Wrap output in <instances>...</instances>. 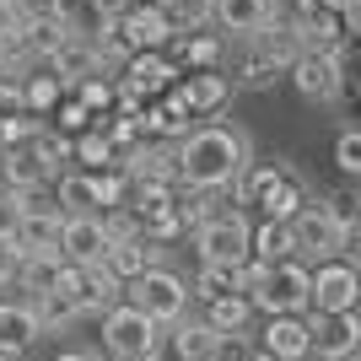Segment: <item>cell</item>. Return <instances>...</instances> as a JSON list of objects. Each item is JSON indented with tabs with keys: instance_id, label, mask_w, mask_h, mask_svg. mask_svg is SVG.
<instances>
[{
	"instance_id": "c3c4849f",
	"label": "cell",
	"mask_w": 361,
	"mask_h": 361,
	"mask_svg": "<svg viewBox=\"0 0 361 361\" xmlns=\"http://www.w3.org/2000/svg\"><path fill=\"white\" fill-rule=\"evenodd\" d=\"M254 361H286V356H270V350H254Z\"/></svg>"
},
{
	"instance_id": "ba28073f",
	"label": "cell",
	"mask_w": 361,
	"mask_h": 361,
	"mask_svg": "<svg viewBox=\"0 0 361 361\" xmlns=\"http://www.w3.org/2000/svg\"><path fill=\"white\" fill-rule=\"evenodd\" d=\"M291 238H297V259L307 264H324V259H345V226L329 216V205L324 200H313V205H302L297 221H291Z\"/></svg>"
},
{
	"instance_id": "74e56055",
	"label": "cell",
	"mask_w": 361,
	"mask_h": 361,
	"mask_svg": "<svg viewBox=\"0 0 361 361\" xmlns=\"http://www.w3.org/2000/svg\"><path fill=\"white\" fill-rule=\"evenodd\" d=\"M334 167H340L345 178H361V124H345V130L334 135Z\"/></svg>"
},
{
	"instance_id": "f5cc1de1",
	"label": "cell",
	"mask_w": 361,
	"mask_h": 361,
	"mask_svg": "<svg viewBox=\"0 0 361 361\" xmlns=\"http://www.w3.org/2000/svg\"><path fill=\"white\" fill-rule=\"evenodd\" d=\"M157 6H162V0H157Z\"/></svg>"
},
{
	"instance_id": "52a82bcc",
	"label": "cell",
	"mask_w": 361,
	"mask_h": 361,
	"mask_svg": "<svg viewBox=\"0 0 361 361\" xmlns=\"http://www.w3.org/2000/svg\"><path fill=\"white\" fill-rule=\"evenodd\" d=\"M291 87H297L302 103H313V108H334V97L345 92V60L340 54H318V49H302L297 60H291Z\"/></svg>"
},
{
	"instance_id": "7bdbcfd3",
	"label": "cell",
	"mask_w": 361,
	"mask_h": 361,
	"mask_svg": "<svg viewBox=\"0 0 361 361\" xmlns=\"http://www.w3.org/2000/svg\"><path fill=\"white\" fill-rule=\"evenodd\" d=\"M16 114H27V92H22V81L0 75V119H16Z\"/></svg>"
},
{
	"instance_id": "f546056e",
	"label": "cell",
	"mask_w": 361,
	"mask_h": 361,
	"mask_svg": "<svg viewBox=\"0 0 361 361\" xmlns=\"http://www.w3.org/2000/svg\"><path fill=\"white\" fill-rule=\"evenodd\" d=\"M281 259H297L291 221H254V264H281Z\"/></svg>"
},
{
	"instance_id": "e0dca14e",
	"label": "cell",
	"mask_w": 361,
	"mask_h": 361,
	"mask_svg": "<svg viewBox=\"0 0 361 361\" xmlns=\"http://www.w3.org/2000/svg\"><path fill=\"white\" fill-rule=\"evenodd\" d=\"M275 16H281V0H216V27L226 38H238V44H248L259 27H270Z\"/></svg>"
},
{
	"instance_id": "b9f144b4",
	"label": "cell",
	"mask_w": 361,
	"mask_h": 361,
	"mask_svg": "<svg viewBox=\"0 0 361 361\" xmlns=\"http://www.w3.org/2000/svg\"><path fill=\"white\" fill-rule=\"evenodd\" d=\"M103 232H108V243H130V238H140L146 226L135 221V211H124V205H119V211L103 216Z\"/></svg>"
},
{
	"instance_id": "3957f363",
	"label": "cell",
	"mask_w": 361,
	"mask_h": 361,
	"mask_svg": "<svg viewBox=\"0 0 361 361\" xmlns=\"http://www.w3.org/2000/svg\"><path fill=\"white\" fill-rule=\"evenodd\" d=\"M248 297L264 318H286V313H313V270L302 259H281V264H254Z\"/></svg>"
},
{
	"instance_id": "9c48e42d",
	"label": "cell",
	"mask_w": 361,
	"mask_h": 361,
	"mask_svg": "<svg viewBox=\"0 0 361 361\" xmlns=\"http://www.w3.org/2000/svg\"><path fill=\"white\" fill-rule=\"evenodd\" d=\"M183 103H189V114H195L200 124H221L226 108L238 103V81H232V71H189L178 81Z\"/></svg>"
},
{
	"instance_id": "5bb4252c",
	"label": "cell",
	"mask_w": 361,
	"mask_h": 361,
	"mask_svg": "<svg viewBox=\"0 0 361 361\" xmlns=\"http://www.w3.org/2000/svg\"><path fill=\"white\" fill-rule=\"evenodd\" d=\"M173 65H178V75L189 71H226V32L221 27H205V32H183V38H173Z\"/></svg>"
},
{
	"instance_id": "ac0fdd59",
	"label": "cell",
	"mask_w": 361,
	"mask_h": 361,
	"mask_svg": "<svg viewBox=\"0 0 361 361\" xmlns=\"http://www.w3.org/2000/svg\"><path fill=\"white\" fill-rule=\"evenodd\" d=\"M259 350L286 356V361H307V356H313V329H307V313L264 318V329H259Z\"/></svg>"
},
{
	"instance_id": "6da1fadb",
	"label": "cell",
	"mask_w": 361,
	"mask_h": 361,
	"mask_svg": "<svg viewBox=\"0 0 361 361\" xmlns=\"http://www.w3.org/2000/svg\"><path fill=\"white\" fill-rule=\"evenodd\" d=\"M254 162V140L238 124H195V135L178 140V183L189 189H232L243 167Z\"/></svg>"
},
{
	"instance_id": "44dd1931",
	"label": "cell",
	"mask_w": 361,
	"mask_h": 361,
	"mask_svg": "<svg viewBox=\"0 0 361 361\" xmlns=\"http://www.w3.org/2000/svg\"><path fill=\"white\" fill-rule=\"evenodd\" d=\"M167 345H173V361H216L221 356V329H211L200 313H189L183 324L167 329Z\"/></svg>"
},
{
	"instance_id": "7c38bea8",
	"label": "cell",
	"mask_w": 361,
	"mask_h": 361,
	"mask_svg": "<svg viewBox=\"0 0 361 361\" xmlns=\"http://www.w3.org/2000/svg\"><path fill=\"white\" fill-rule=\"evenodd\" d=\"M318 361H350L361 356V307L356 313H307Z\"/></svg>"
},
{
	"instance_id": "cb8c5ba5",
	"label": "cell",
	"mask_w": 361,
	"mask_h": 361,
	"mask_svg": "<svg viewBox=\"0 0 361 361\" xmlns=\"http://www.w3.org/2000/svg\"><path fill=\"white\" fill-rule=\"evenodd\" d=\"M54 205H60L65 216H103V200H97V173L71 167L65 178H54Z\"/></svg>"
},
{
	"instance_id": "8d00e7d4",
	"label": "cell",
	"mask_w": 361,
	"mask_h": 361,
	"mask_svg": "<svg viewBox=\"0 0 361 361\" xmlns=\"http://www.w3.org/2000/svg\"><path fill=\"white\" fill-rule=\"evenodd\" d=\"M22 264L27 248L16 243V232H0V291H22Z\"/></svg>"
},
{
	"instance_id": "e575fe53",
	"label": "cell",
	"mask_w": 361,
	"mask_h": 361,
	"mask_svg": "<svg viewBox=\"0 0 361 361\" xmlns=\"http://www.w3.org/2000/svg\"><path fill=\"white\" fill-rule=\"evenodd\" d=\"M75 167L81 173H108V167H124V162H119V151H114V140L103 130H92V135L75 140Z\"/></svg>"
},
{
	"instance_id": "484cf974",
	"label": "cell",
	"mask_w": 361,
	"mask_h": 361,
	"mask_svg": "<svg viewBox=\"0 0 361 361\" xmlns=\"http://www.w3.org/2000/svg\"><path fill=\"white\" fill-rule=\"evenodd\" d=\"M22 302L32 307V318H38L44 334H65V329L81 324V307L71 297H60V291H22Z\"/></svg>"
},
{
	"instance_id": "d4e9b609",
	"label": "cell",
	"mask_w": 361,
	"mask_h": 361,
	"mask_svg": "<svg viewBox=\"0 0 361 361\" xmlns=\"http://www.w3.org/2000/svg\"><path fill=\"white\" fill-rule=\"evenodd\" d=\"M248 49L270 54V60H281V65L291 71V60L302 54V27H297V16H275L270 27H259L254 38H248Z\"/></svg>"
},
{
	"instance_id": "9a60e30c",
	"label": "cell",
	"mask_w": 361,
	"mask_h": 361,
	"mask_svg": "<svg viewBox=\"0 0 361 361\" xmlns=\"http://www.w3.org/2000/svg\"><path fill=\"white\" fill-rule=\"evenodd\" d=\"M38 340H44V329H38L32 307L22 297H6L0 302V361H22Z\"/></svg>"
},
{
	"instance_id": "816d5d0a",
	"label": "cell",
	"mask_w": 361,
	"mask_h": 361,
	"mask_svg": "<svg viewBox=\"0 0 361 361\" xmlns=\"http://www.w3.org/2000/svg\"><path fill=\"white\" fill-rule=\"evenodd\" d=\"M350 361H361V356H350Z\"/></svg>"
},
{
	"instance_id": "60d3db41",
	"label": "cell",
	"mask_w": 361,
	"mask_h": 361,
	"mask_svg": "<svg viewBox=\"0 0 361 361\" xmlns=\"http://www.w3.org/2000/svg\"><path fill=\"white\" fill-rule=\"evenodd\" d=\"M87 6H92V32H97V27H114V22H124V16L135 11L140 0H87Z\"/></svg>"
},
{
	"instance_id": "ffe728a7",
	"label": "cell",
	"mask_w": 361,
	"mask_h": 361,
	"mask_svg": "<svg viewBox=\"0 0 361 361\" xmlns=\"http://www.w3.org/2000/svg\"><path fill=\"white\" fill-rule=\"evenodd\" d=\"M248 281H254V259L248 264H200L195 270V302H221V297H248Z\"/></svg>"
},
{
	"instance_id": "30bf717a",
	"label": "cell",
	"mask_w": 361,
	"mask_h": 361,
	"mask_svg": "<svg viewBox=\"0 0 361 361\" xmlns=\"http://www.w3.org/2000/svg\"><path fill=\"white\" fill-rule=\"evenodd\" d=\"M361 307V270L350 259L313 264V313H356Z\"/></svg>"
},
{
	"instance_id": "603a6c76",
	"label": "cell",
	"mask_w": 361,
	"mask_h": 361,
	"mask_svg": "<svg viewBox=\"0 0 361 361\" xmlns=\"http://www.w3.org/2000/svg\"><path fill=\"white\" fill-rule=\"evenodd\" d=\"M27 157L44 167V178L54 183V178H65V173L75 167V140H71V135H60L54 124H44V130L27 140Z\"/></svg>"
},
{
	"instance_id": "7402d4cb",
	"label": "cell",
	"mask_w": 361,
	"mask_h": 361,
	"mask_svg": "<svg viewBox=\"0 0 361 361\" xmlns=\"http://www.w3.org/2000/svg\"><path fill=\"white\" fill-rule=\"evenodd\" d=\"M124 173H130L135 183H178V146L140 140V146L124 157Z\"/></svg>"
},
{
	"instance_id": "d6a6232c",
	"label": "cell",
	"mask_w": 361,
	"mask_h": 361,
	"mask_svg": "<svg viewBox=\"0 0 361 361\" xmlns=\"http://www.w3.org/2000/svg\"><path fill=\"white\" fill-rule=\"evenodd\" d=\"M162 11L167 22H173V32H205L216 27V0H162Z\"/></svg>"
},
{
	"instance_id": "f907efd6",
	"label": "cell",
	"mask_w": 361,
	"mask_h": 361,
	"mask_svg": "<svg viewBox=\"0 0 361 361\" xmlns=\"http://www.w3.org/2000/svg\"><path fill=\"white\" fill-rule=\"evenodd\" d=\"M151 361H162V356H151Z\"/></svg>"
},
{
	"instance_id": "836d02e7",
	"label": "cell",
	"mask_w": 361,
	"mask_h": 361,
	"mask_svg": "<svg viewBox=\"0 0 361 361\" xmlns=\"http://www.w3.org/2000/svg\"><path fill=\"white\" fill-rule=\"evenodd\" d=\"M22 32H27V49H32V60H38V65H49V54H54V49H60L65 38L75 32V16H54V22H32V27H22Z\"/></svg>"
},
{
	"instance_id": "8992f818",
	"label": "cell",
	"mask_w": 361,
	"mask_h": 361,
	"mask_svg": "<svg viewBox=\"0 0 361 361\" xmlns=\"http://www.w3.org/2000/svg\"><path fill=\"white\" fill-rule=\"evenodd\" d=\"M189 248L200 254V264H248L254 259V221L243 211H226L200 226L189 238Z\"/></svg>"
},
{
	"instance_id": "bcb514c9",
	"label": "cell",
	"mask_w": 361,
	"mask_h": 361,
	"mask_svg": "<svg viewBox=\"0 0 361 361\" xmlns=\"http://www.w3.org/2000/svg\"><path fill=\"white\" fill-rule=\"evenodd\" d=\"M54 361H108V356H103V350H71V345H65Z\"/></svg>"
},
{
	"instance_id": "d590c367",
	"label": "cell",
	"mask_w": 361,
	"mask_h": 361,
	"mask_svg": "<svg viewBox=\"0 0 361 361\" xmlns=\"http://www.w3.org/2000/svg\"><path fill=\"white\" fill-rule=\"evenodd\" d=\"M49 124H54L60 135L81 140V135H92V130H97V114H92V108H87V103H81V97L71 92V97H65V103L54 108V119H49Z\"/></svg>"
},
{
	"instance_id": "4fadbf2b",
	"label": "cell",
	"mask_w": 361,
	"mask_h": 361,
	"mask_svg": "<svg viewBox=\"0 0 361 361\" xmlns=\"http://www.w3.org/2000/svg\"><path fill=\"white\" fill-rule=\"evenodd\" d=\"M49 75H60L65 92H75L87 75H103V60H97V32L75 27L54 54H49Z\"/></svg>"
},
{
	"instance_id": "2e32d148",
	"label": "cell",
	"mask_w": 361,
	"mask_h": 361,
	"mask_svg": "<svg viewBox=\"0 0 361 361\" xmlns=\"http://www.w3.org/2000/svg\"><path fill=\"white\" fill-rule=\"evenodd\" d=\"M108 248L114 243L103 232V216H65V243H60L65 264H103Z\"/></svg>"
},
{
	"instance_id": "f6af8a7d",
	"label": "cell",
	"mask_w": 361,
	"mask_h": 361,
	"mask_svg": "<svg viewBox=\"0 0 361 361\" xmlns=\"http://www.w3.org/2000/svg\"><path fill=\"white\" fill-rule=\"evenodd\" d=\"M334 114H340V119H361V87L356 81H345V92L334 97Z\"/></svg>"
},
{
	"instance_id": "f1b7e54d",
	"label": "cell",
	"mask_w": 361,
	"mask_h": 361,
	"mask_svg": "<svg viewBox=\"0 0 361 361\" xmlns=\"http://www.w3.org/2000/svg\"><path fill=\"white\" fill-rule=\"evenodd\" d=\"M281 75H286V65L270 60V54H259V49H248V44H243V60L232 65V81H238V92H270Z\"/></svg>"
},
{
	"instance_id": "681fc988",
	"label": "cell",
	"mask_w": 361,
	"mask_h": 361,
	"mask_svg": "<svg viewBox=\"0 0 361 361\" xmlns=\"http://www.w3.org/2000/svg\"><path fill=\"white\" fill-rule=\"evenodd\" d=\"M0 195H6V183H0Z\"/></svg>"
},
{
	"instance_id": "5b68a950",
	"label": "cell",
	"mask_w": 361,
	"mask_h": 361,
	"mask_svg": "<svg viewBox=\"0 0 361 361\" xmlns=\"http://www.w3.org/2000/svg\"><path fill=\"white\" fill-rule=\"evenodd\" d=\"M124 302H135L146 318H157L162 329H173V324H183V318L195 313V281H189V275H178L173 264H162V270L140 275Z\"/></svg>"
},
{
	"instance_id": "4dcf8cb0",
	"label": "cell",
	"mask_w": 361,
	"mask_h": 361,
	"mask_svg": "<svg viewBox=\"0 0 361 361\" xmlns=\"http://www.w3.org/2000/svg\"><path fill=\"white\" fill-rule=\"evenodd\" d=\"M254 297H221V302H205L200 307V318L211 324V329H221V334H238V329H248L254 324Z\"/></svg>"
},
{
	"instance_id": "4316f807",
	"label": "cell",
	"mask_w": 361,
	"mask_h": 361,
	"mask_svg": "<svg viewBox=\"0 0 361 361\" xmlns=\"http://www.w3.org/2000/svg\"><path fill=\"white\" fill-rule=\"evenodd\" d=\"M124 81H135L146 97H162V92L178 87L183 75H178V65H173V54H135L130 71H124Z\"/></svg>"
},
{
	"instance_id": "7dc6e473",
	"label": "cell",
	"mask_w": 361,
	"mask_h": 361,
	"mask_svg": "<svg viewBox=\"0 0 361 361\" xmlns=\"http://www.w3.org/2000/svg\"><path fill=\"white\" fill-rule=\"evenodd\" d=\"M16 27V11H11V0H0V32H11Z\"/></svg>"
},
{
	"instance_id": "7a4b0ae2",
	"label": "cell",
	"mask_w": 361,
	"mask_h": 361,
	"mask_svg": "<svg viewBox=\"0 0 361 361\" xmlns=\"http://www.w3.org/2000/svg\"><path fill=\"white\" fill-rule=\"evenodd\" d=\"M232 205H259L264 221H297V211L313 205V195H307V178L286 157H270V162L243 167V178L232 183Z\"/></svg>"
},
{
	"instance_id": "f35d334b",
	"label": "cell",
	"mask_w": 361,
	"mask_h": 361,
	"mask_svg": "<svg viewBox=\"0 0 361 361\" xmlns=\"http://www.w3.org/2000/svg\"><path fill=\"white\" fill-rule=\"evenodd\" d=\"M16 27H32V22H54V16H71V0H11Z\"/></svg>"
},
{
	"instance_id": "83f0119b",
	"label": "cell",
	"mask_w": 361,
	"mask_h": 361,
	"mask_svg": "<svg viewBox=\"0 0 361 361\" xmlns=\"http://www.w3.org/2000/svg\"><path fill=\"white\" fill-rule=\"evenodd\" d=\"M0 183H6V195H44V189H54V183L44 178V167L27 157V146L0 157Z\"/></svg>"
},
{
	"instance_id": "277c9868",
	"label": "cell",
	"mask_w": 361,
	"mask_h": 361,
	"mask_svg": "<svg viewBox=\"0 0 361 361\" xmlns=\"http://www.w3.org/2000/svg\"><path fill=\"white\" fill-rule=\"evenodd\" d=\"M97 340H103L108 361H151V356H162L167 329L157 318H146L135 302H119L114 313L97 318Z\"/></svg>"
},
{
	"instance_id": "8fae6325",
	"label": "cell",
	"mask_w": 361,
	"mask_h": 361,
	"mask_svg": "<svg viewBox=\"0 0 361 361\" xmlns=\"http://www.w3.org/2000/svg\"><path fill=\"white\" fill-rule=\"evenodd\" d=\"M114 38H119L130 54H167L178 32H173V22H167V11L157 0H140L124 22H114Z\"/></svg>"
},
{
	"instance_id": "d6986e66",
	"label": "cell",
	"mask_w": 361,
	"mask_h": 361,
	"mask_svg": "<svg viewBox=\"0 0 361 361\" xmlns=\"http://www.w3.org/2000/svg\"><path fill=\"white\" fill-rule=\"evenodd\" d=\"M124 297H130V286H124V281L108 270V264H81V297H75L81 318H103V313H114Z\"/></svg>"
},
{
	"instance_id": "ab89813d",
	"label": "cell",
	"mask_w": 361,
	"mask_h": 361,
	"mask_svg": "<svg viewBox=\"0 0 361 361\" xmlns=\"http://www.w3.org/2000/svg\"><path fill=\"white\" fill-rule=\"evenodd\" d=\"M75 97H81L97 119H103V114H114V81H108V75H87V81L75 87Z\"/></svg>"
},
{
	"instance_id": "ee69618b",
	"label": "cell",
	"mask_w": 361,
	"mask_h": 361,
	"mask_svg": "<svg viewBox=\"0 0 361 361\" xmlns=\"http://www.w3.org/2000/svg\"><path fill=\"white\" fill-rule=\"evenodd\" d=\"M216 361H254V340H248V329L221 334V356H216Z\"/></svg>"
},
{
	"instance_id": "1f68e13d",
	"label": "cell",
	"mask_w": 361,
	"mask_h": 361,
	"mask_svg": "<svg viewBox=\"0 0 361 361\" xmlns=\"http://www.w3.org/2000/svg\"><path fill=\"white\" fill-rule=\"evenodd\" d=\"M22 92H27V114H38V119H54V108L71 97L65 81H60V75H49V71H32L27 81H22Z\"/></svg>"
}]
</instances>
